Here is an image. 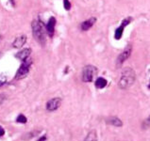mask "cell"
I'll use <instances>...</instances> for the list:
<instances>
[{
	"instance_id": "3",
	"label": "cell",
	"mask_w": 150,
	"mask_h": 141,
	"mask_svg": "<svg viewBox=\"0 0 150 141\" xmlns=\"http://www.w3.org/2000/svg\"><path fill=\"white\" fill-rule=\"evenodd\" d=\"M97 74V69L96 67L95 66H92V65H88V66H85L83 68V71H82V80L83 82H92L95 78V76Z\"/></svg>"
},
{
	"instance_id": "14",
	"label": "cell",
	"mask_w": 150,
	"mask_h": 141,
	"mask_svg": "<svg viewBox=\"0 0 150 141\" xmlns=\"http://www.w3.org/2000/svg\"><path fill=\"white\" fill-rule=\"evenodd\" d=\"M84 141H97V134L96 131L93 130L91 132H89L88 135H86Z\"/></svg>"
},
{
	"instance_id": "2",
	"label": "cell",
	"mask_w": 150,
	"mask_h": 141,
	"mask_svg": "<svg viewBox=\"0 0 150 141\" xmlns=\"http://www.w3.org/2000/svg\"><path fill=\"white\" fill-rule=\"evenodd\" d=\"M31 28H32V34L35 40L39 42V43L45 44V33L46 29L45 28V25L41 21L34 20L31 23Z\"/></svg>"
},
{
	"instance_id": "1",
	"label": "cell",
	"mask_w": 150,
	"mask_h": 141,
	"mask_svg": "<svg viewBox=\"0 0 150 141\" xmlns=\"http://www.w3.org/2000/svg\"><path fill=\"white\" fill-rule=\"evenodd\" d=\"M136 79V74L130 67L124 68L121 72V77L119 79L118 87L121 89H127L134 84Z\"/></svg>"
},
{
	"instance_id": "20",
	"label": "cell",
	"mask_w": 150,
	"mask_h": 141,
	"mask_svg": "<svg viewBox=\"0 0 150 141\" xmlns=\"http://www.w3.org/2000/svg\"><path fill=\"white\" fill-rule=\"evenodd\" d=\"M5 135V130H4V128L0 126V136H3Z\"/></svg>"
},
{
	"instance_id": "10",
	"label": "cell",
	"mask_w": 150,
	"mask_h": 141,
	"mask_svg": "<svg viewBox=\"0 0 150 141\" xmlns=\"http://www.w3.org/2000/svg\"><path fill=\"white\" fill-rule=\"evenodd\" d=\"M96 22V19L95 18V17H93V18H90L86 21H84V22L81 24L80 27H81V30L82 31H87L89 30L90 28H91L93 25H95V23Z\"/></svg>"
},
{
	"instance_id": "6",
	"label": "cell",
	"mask_w": 150,
	"mask_h": 141,
	"mask_svg": "<svg viewBox=\"0 0 150 141\" xmlns=\"http://www.w3.org/2000/svg\"><path fill=\"white\" fill-rule=\"evenodd\" d=\"M131 22V18L130 17H128L127 19H124L123 22L121 24L119 27L116 28V30H115V33H114V38L115 40H120L123 36V33H124V29L127 27V25H129V23Z\"/></svg>"
},
{
	"instance_id": "21",
	"label": "cell",
	"mask_w": 150,
	"mask_h": 141,
	"mask_svg": "<svg viewBox=\"0 0 150 141\" xmlns=\"http://www.w3.org/2000/svg\"><path fill=\"white\" fill-rule=\"evenodd\" d=\"M45 140H46V136H45V135H44L42 138H40V139L38 140V141H45Z\"/></svg>"
},
{
	"instance_id": "17",
	"label": "cell",
	"mask_w": 150,
	"mask_h": 141,
	"mask_svg": "<svg viewBox=\"0 0 150 141\" xmlns=\"http://www.w3.org/2000/svg\"><path fill=\"white\" fill-rule=\"evenodd\" d=\"M63 5H64V8L66 11H69L71 8V3L68 0H63Z\"/></svg>"
},
{
	"instance_id": "19",
	"label": "cell",
	"mask_w": 150,
	"mask_h": 141,
	"mask_svg": "<svg viewBox=\"0 0 150 141\" xmlns=\"http://www.w3.org/2000/svg\"><path fill=\"white\" fill-rule=\"evenodd\" d=\"M5 100H6V95H4V94H0V105H1Z\"/></svg>"
},
{
	"instance_id": "4",
	"label": "cell",
	"mask_w": 150,
	"mask_h": 141,
	"mask_svg": "<svg viewBox=\"0 0 150 141\" xmlns=\"http://www.w3.org/2000/svg\"><path fill=\"white\" fill-rule=\"evenodd\" d=\"M31 63H32V60L29 58L27 59V60L23 61V64L20 66L19 70L17 71V72H16L15 78L16 79H22V78L25 77V76H27L28 74L29 69H30Z\"/></svg>"
},
{
	"instance_id": "8",
	"label": "cell",
	"mask_w": 150,
	"mask_h": 141,
	"mask_svg": "<svg viewBox=\"0 0 150 141\" xmlns=\"http://www.w3.org/2000/svg\"><path fill=\"white\" fill-rule=\"evenodd\" d=\"M55 25H56V19H55V17H50L48 23H47V25H46V27H45L46 33L48 34L49 37H53V35H54Z\"/></svg>"
},
{
	"instance_id": "5",
	"label": "cell",
	"mask_w": 150,
	"mask_h": 141,
	"mask_svg": "<svg viewBox=\"0 0 150 141\" xmlns=\"http://www.w3.org/2000/svg\"><path fill=\"white\" fill-rule=\"evenodd\" d=\"M132 52V47L130 44H128L125 49H124L123 52L118 55L117 58V61H116V65L117 67H121L123 65V63L125 62L127 59L130 57Z\"/></svg>"
},
{
	"instance_id": "9",
	"label": "cell",
	"mask_w": 150,
	"mask_h": 141,
	"mask_svg": "<svg viewBox=\"0 0 150 141\" xmlns=\"http://www.w3.org/2000/svg\"><path fill=\"white\" fill-rule=\"evenodd\" d=\"M27 39H28V38L25 35H22L20 37H17L16 39L14 40L12 45H13L14 48L19 49V48H21V47H23L25 45V43L27 42Z\"/></svg>"
},
{
	"instance_id": "15",
	"label": "cell",
	"mask_w": 150,
	"mask_h": 141,
	"mask_svg": "<svg viewBox=\"0 0 150 141\" xmlns=\"http://www.w3.org/2000/svg\"><path fill=\"white\" fill-rule=\"evenodd\" d=\"M142 128H143L144 130H147V129H149V128H150V115L143 121Z\"/></svg>"
},
{
	"instance_id": "11",
	"label": "cell",
	"mask_w": 150,
	"mask_h": 141,
	"mask_svg": "<svg viewBox=\"0 0 150 141\" xmlns=\"http://www.w3.org/2000/svg\"><path fill=\"white\" fill-rule=\"evenodd\" d=\"M30 54H31V49L30 48H25L22 51H20L19 53H17L16 58H18L20 60L25 61L29 58Z\"/></svg>"
},
{
	"instance_id": "16",
	"label": "cell",
	"mask_w": 150,
	"mask_h": 141,
	"mask_svg": "<svg viewBox=\"0 0 150 141\" xmlns=\"http://www.w3.org/2000/svg\"><path fill=\"white\" fill-rule=\"evenodd\" d=\"M16 121L20 122V123H25V122H27V118H25L24 115L21 114L18 116V118L16 119Z\"/></svg>"
},
{
	"instance_id": "7",
	"label": "cell",
	"mask_w": 150,
	"mask_h": 141,
	"mask_svg": "<svg viewBox=\"0 0 150 141\" xmlns=\"http://www.w3.org/2000/svg\"><path fill=\"white\" fill-rule=\"evenodd\" d=\"M61 105H62V99L59 97H56L46 102V109L50 111V112H53V111L57 110L61 106Z\"/></svg>"
},
{
	"instance_id": "12",
	"label": "cell",
	"mask_w": 150,
	"mask_h": 141,
	"mask_svg": "<svg viewBox=\"0 0 150 141\" xmlns=\"http://www.w3.org/2000/svg\"><path fill=\"white\" fill-rule=\"evenodd\" d=\"M107 123L110 125H112L114 127H122L123 126V121L120 119L118 117H110L107 119Z\"/></svg>"
},
{
	"instance_id": "18",
	"label": "cell",
	"mask_w": 150,
	"mask_h": 141,
	"mask_svg": "<svg viewBox=\"0 0 150 141\" xmlns=\"http://www.w3.org/2000/svg\"><path fill=\"white\" fill-rule=\"evenodd\" d=\"M6 81H7L6 76L3 74H0V87H2L3 85H5Z\"/></svg>"
},
{
	"instance_id": "22",
	"label": "cell",
	"mask_w": 150,
	"mask_h": 141,
	"mask_svg": "<svg viewBox=\"0 0 150 141\" xmlns=\"http://www.w3.org/2000/svg\"><path fill=\"white\" fill-rule=\"evenodd\" d=\"M148 88L150 89V83H149V85H148Z\"/></svg>"
},
{
	"instance_id": "13",
	"label": "cell",
	"mask_w": 150,
	"mask_h": 141,
	"mask_svg": "<svg viewBox=\"0 0 150 141\" xmlns=\"http://www.w3.org/2000/svg\"><path fill=\"white\" fill-rule=\"evenodd\" d=\"M107 85H108V81L103 77H98L95 82V86L98 89H102V88H106Z\"/></svg>"
}]
</instances>
